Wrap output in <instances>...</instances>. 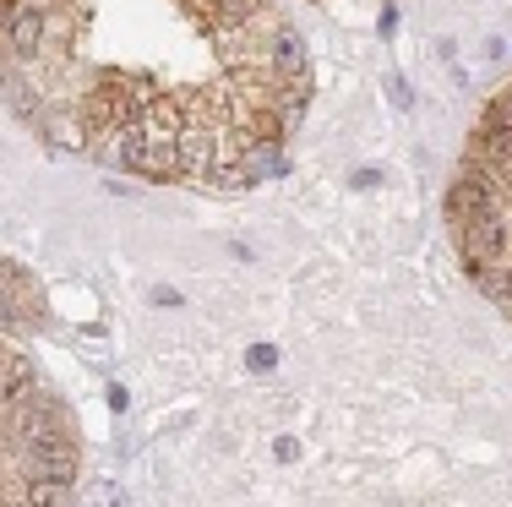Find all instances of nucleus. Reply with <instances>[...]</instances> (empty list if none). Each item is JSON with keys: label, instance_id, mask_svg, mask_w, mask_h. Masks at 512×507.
Masks as SVG:
<instances>
[{"label": "nucleus", "instance_id": "nucleus-1", "mask_svg": "<svg viewBox=\"0 0 512 507\" xmlns=\"http://www.w3.org/2000/svg\"><path fill=\"white\" fill-rule=\"evenodd\" d=\"M458 246L463 262L474 268H502L512 257V235H507V213H480V219H463L458 224Z\"/></svg>", "mask_w": 512, "mask_h": 507}, {"label": "nucleus", "instance_id": "nucleus-2", "mask_svg": "<svg viewBox=\"0 0 512 507\" xmlns=\"http://www.w3.org/2000/svg\"><path fill=\"white\" fill-rule=\"evenodd\" d=\"M44 11L39 6H22V11H11V22H6V44H11V55H39V44H44Z\"/></svg>", "mask_w": 512, "mask_h": 507}, {"label": "nucleus", "instance_id": "nucleus-3", "mask_svg": "<svg viewBox=\"0 0 512 507\" xmlns=\"http://www.w3.org/2000/svg\"><path fill=\"white\" fill-rule=\"evenodd\" d=\"M28 453H33V469H39L44 480H66V486H71V475H77V458H71L66 442L44 437V442H28Z\"/></svg>", "mask_w": 512, "mask_h": 507}, {"label": "nucleus", "instance_id": "nucleus-4", "mask_svg": "<svg viewBox=\"0 0 512 507\" xmlns=\"http://www.w3.org/2000/svg\"><path fill=\"white\" fill-rule=\"evenodd\" d=\"M267 60L278 66V77H306V50H300V39L289 28H273V50Z\"/></svg>", "mask_w": 512, "mask_h": 507}, {"label": "nucleus", "instance_id": "nucleus-5", "mask_svg": "<svg viewBox=\"0 0 512 507\" xmlns=\"http://www.w3.org/2000/svg\"><path fill=\"white\" fill-rule=\"evenodd\" d=\"M44 137L60 142L66 153H82V148H88V137H82V126H77L71 115H44Z\"/></svg>", "mask_w": 512, "mask_h": 507}, {"label": "nucleus", "instance_id": "nucleus-6", "mask_svg": "<svg viewBox=\"0 0 512 507\" xmlns=\"http://www.w3.org/2000/svg\"><path fill=\"white\" fill-rule=\"evenodd\" d=\"M33 388V371L22 366V360H0V398H17Z\"/></svg>", "mask_w": 512, "mask_h": 507}, {"label": "nucleus", "instance_id": "nucleus-7", "mask_svg": "<svg viewBox=\"0 0 512 507\" xmlns=\"http://www.w3.org/2000/svg\"><path fill=\"white\" fill-rule=\"evenodd\" d=\"M28 502H33V507H60V502H71V497H66V480H44V475H39V480L28 486Z\"/></svg>", "mask_w": 512, "mask_h": 507}, {"label": "nucleus", "instance_id": "nucleus-8", "mask_svg": "<svg viewBox=\"0 0 512 507\" xmlns=\"http://www.w3.org/2000/svg\"><path fill=\"white\" fill-rule=\"evenodd\" d=\"M485 131H512V93L491 104V115H485Z\"/></svg>", "mask_w": 512, "mask_h": 507}, {"label": "nucleus", "instance_id": "nucleus-9", "mask_svg": "<svg viewBox=\"0 0 512 507\" xmlns=\"http://www.w3.org/2000/svg\"><path fill=\"white\" fill-rule=\"evenodd\" d=\"M246 360H251V371H273V366H278V349H273V344H256Z\"/></svg>", "mask_w": 512, "mask_h": 507}, {"label": "nucleus", "instance_id": "nucleus-10", "mask_svg": "<svg viewBox=\"0 0 512 507\" xmlns=\"http://www.w3.org/2000/svg\"><path fill=\"white\" fill-rule=\"evenodd\" d=\"M273 453H278V464H295V458H300V442H295V437H278Z\"/></svg>", "mask_w": 512, "mask_h": 507}, {"label": "nucleus", "instance_id": "nucleus-11", "mask_svg": "<svg viewBox=\"0 0 512 507\" xmlns=\"http://www.w3.org/2000/svg\"><path fill=\"white\" fill-rule=\"evenodd\" d=\"M355 186H382V169H355Z\"/></svg>", "mask_w": 512, "mask_h": 507}]
</instances>
